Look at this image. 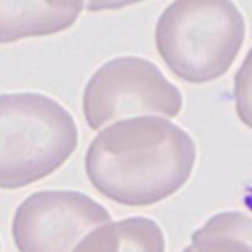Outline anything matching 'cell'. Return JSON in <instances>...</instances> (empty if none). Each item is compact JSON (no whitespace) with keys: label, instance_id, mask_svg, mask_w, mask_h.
Wrapping results in <instances>:
<instances>
[{"label":"cell","instance_id":"cell-1","mask_svg":"<svg viewBox=\"0 0 252 252\" xmlns=\"http://www.w3.org/2000/svg\"><path fill=\"white\" fill-rule=\"evenodd\" d=\"M196 163L193 137L165 118L140 116L107 126L91 140L84 168L102 196L151 207L186 186Z\"/></svg>","mask_w":252,"mask_h":252},{"label":"cell","instance_id":"cell-2","mask_svg":"<svg viewBox=\"0 0 252 252\" xmlns=\"http://www.w3.org/2000/svg\"><path fill=\"white\" fill-rule=\"evenodd\" d=\"M245 40V20L229 0H179L154 28L156 49L173 75L207 84L231 68Z\"/></svg>","mask_w":252,"mask_h":252},{"label":"cell","instance_id":"cell-3","mask_svg":"<svg viewBox=\"0 0 252 252\" xmlns=\"http://www.w3.org/2000/svg\"><path fill=\"white\" fill-rule=\"evenodd\" d=\"M79 144L74 118L42 93L0 94V189L49 177Z\"/></svg>","mask_w":252,"mask_h":252},{"label":"cell","instance_id":"cell-4","mask_svg":"<svg viewBox=\"0 0 252 252\" xmlns=\"http://www.w3.org/2000/svg\"><path fill=\"white\" fill-rule=\"evenodd\" d=\"M182 105L181 90L158 65L138 56H119L103 63L83 93V114L91 130L140 116L177 118Z\"/></svg>","mask_w":252,"mask_h":252},{"label":"cell","instance_id":"cell-5","mask_svg":"<svg viewBox=\"0 0 252 252\" xmlns=\"http://www.w3.org/2000/svg\"><path fill=\"white\" fill-rule=\"evenodd\" d=\"M109 220V210L86 193L37 191L16 209L12 240L18 252H72L91 229Z\"/></svg>","mask_w":252,"mask_h":252},{"label":"cell","instance_id":"cell-6","mask_svg":"<svg viewBox=\"0 0 252 252\" xmlns=\"http://www.w3.org/2000/svg\"><path fill=\"white\" fill-rule=\"evenodd\" d=\"M83 2L0 0V44L65 32L77 21Z\"/></svg>","mask_w":252,"mask_h":252},{"label":"cell","instance_id":"cell-7","mask_svg":"<svg viewBox=\"0 0 252 252\" xmlns=\"http://www.w3.org/2000/svg\"><path fill=\"white\" fill-rule=\"evenodd\" d=\"M165 247L161 226L149 217L133 216L96 226L72 252H165Z\"/></svg>","mask_w":252,"mask_h":252},{"label":"cell","instance_id":"cell-8","mask_svg":"<svg viewBox=\"0 0 252 252\" xmlns=\"http://www.w3.org/2000/svg\"><path fill=\"white\" fill-rule=\"evenodd\" d=\"M194 252H252V216L229 210L210 217L191 235Z\"/></svg>","mask_w":252,"mask_h":252},{"label":"cell","instance_id":"cell-9","mask_svg":"<svg viewBox=\"0 0 252 252\" xmlns=\"http://www.w3.org/2000/svg\"><path fill=\"white\" fill-rule=\"evenodd\" d=\"M233 100L238 119L252 130V47L235 74Z\"/></svg>","mask_w":252,"mask_h":252},{"label":"cell","instance_id":"cell-10","mask_svg":"<svg viewBox=\"0 0 252 252\" xmlns=\"http://www.w3.org/2000/svg\"><path fill=\"white\" fill-rule=\"evenodd\" d=\"M182 252H194V249L191 247V245H188V247H186V249H184V251H182Z\"/></svg>","mask_w":252,"mask_h":252}]
</instances>
